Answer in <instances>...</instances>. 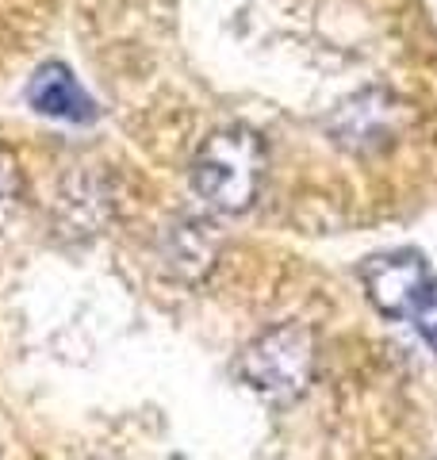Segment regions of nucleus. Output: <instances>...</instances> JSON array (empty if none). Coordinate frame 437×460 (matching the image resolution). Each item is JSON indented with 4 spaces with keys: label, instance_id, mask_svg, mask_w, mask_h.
Returning <instances> with one entry per match:
<instances>
[{
    "label": "nucleus",
    "instance_id": "f257e3e1",
    "mask_svg": "<svg viewBox=\"0 0 437 460\" xmlns=\"http://www.w3.org/2000/svg\"><path fill=\"white\" fill-rule=\"evenodd\" d=\"M265 177V146L250 127H223L192 157V189L211 211L238 215L257 199Z\"/></svg>",
    "mask_w": 437,
    "mask_h": 460
},
{
    "label": "nucleus",
    "instance_id": "f03ea898",
    "mask_svg": "<svg viewBox=\"0 0 437 460\" xmlns=\"http://www.w3.org/2000/svg\"><path fill=\"white\" fill-rule=\"evenodd\" d=\"M238 376L269 402L299 399L315 380V334L299 323H281L254 338L238 357Z\"/></svg>",
    "mask_w": 437,
    "mask_h": 460
},
{
    "label": "nucleus",
    "instance_id": "7ed1b4c3",
    "mask_svg": "<svg viewBox=\"0 0 437 460\" xmlns=\"http://www.w3.org/2000/svg\"><path fill=\"white\" fill-rule=\"evenodd\" d=\"M361 280L369 288V299L376 304V311H384L388 319H411L415 307L433 288L426 257L415 250L369 257L361 269Z\"/></svg>",
    "mask_w": 437,
    "mask_h": 460
},
{
    "label": "nucleus",
    "instance_id": "20e7f679",
    "mask_svg": "<svg viewBox=\"0 0 437 460\" xmlns=\"http://www.w3.org/2000/svg\"><path fill=\"white\" fill-rule=\"evenodd\" d=\"M396 119H399V104L388 93H361L338 108L334 135H338L342 146L369 154L396 135Z\"/></svg>",
    "mask_w": 437,
    "mask_h": 460
},
{
    "label": "nucleus",
    "instance_id": "39448f33",
    "mask_svg": "<svg viewBox=\"0 0 437 460\" xmlns=\"http://www.w3.org/2000/svg\"><path fill=\"white\" fill-rule=\"evenodd\" d=\"M27 100L39 115L62 123H93L96 119V104L93 96L81 89V81L73 77V69L62 62H47L35 69L31 84H27Z\"/></svg>",
    "mask_w": 437,
    "mask_h": 460
},
{
    "label": "nucleus",
    "instance_id": "423d86ee",
    "mask_svg": "<svg viewBox=\"0 0 437 460\" xmlns=\"http://www.w3.org/2000/svg\"><path fill=\"white\" fill-rule=\"evenodd\" d=\"M165 257L173 269L188 272V277H196L211 265L215 257V234L208 223H181L169 230V246H165Z\"/></svg>",
    "mask_w": 437,
    "mask_h": 460
},
{
    "label": "nucleus",
    "instance_id": "0eeeda50",
    "mask_svg": "<svg viewBox=\"0 0 437 460\" xmlns=\"http://www.w3.org/2000/svg\"><path fill=\"white\" fill-rule=\"evenodd\" d=\"M411 323H415V330L422 338H426L433 349H437V284L426 292V299L415 307V314H411Z\"/></svg>",
    "mask_w": 437,
    "mask_h": 460
},
{
    "label": "nucleus",
    "instance_id": "6e6552de",
    "mask_svg": "<svg viewBox=\"0 0 437 460\" xmlns=\"http://www.w3.org/2000/svg\"><path fill=\"white\" fill-rule=\"evenodd\" d=\"M12 196H16V189H12V172H8L4 162H0V211L12 204Z\"/></svg>",
    "mask_w": 437,
    "mask_h": 460
}]
</instances>
